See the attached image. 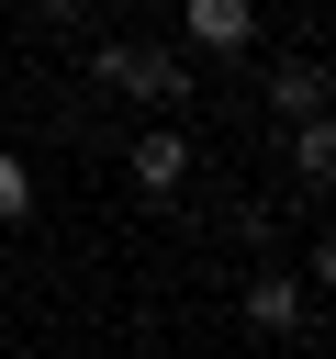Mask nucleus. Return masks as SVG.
Segmentation results:
<instances>
[{
	"label": "nucleus",
	"instance_id": "obj_7",
	"mask_svg": "<svg viewBox=\"0 0 336 359\" xmlns=\"http://www.w3.org/2000/svg\"><path fill=\"white\" fill-rule=\"evenodd\" d=\"M22 213H34V168L0 146V224H22Z\"/></svg>",
	"mask_w": 336,
	"mask_h": 359
},
{
	"label": "nucleus",
	"instance_id": "obj_3",
	"mask_svg": "<svg viewBox=\"0 0 336 359\" xmlns=\"http://www.w3.org/2000/svg\"><path fill=\"white\" fill-rule=\"evenodd\" d=\"M123 168H134V191H146V202H168V191L190 180V135H179L168 112H157V123L134 135V157H123Z\"/></svg>",
	"mask_w": 336,
	"mask_h": 359
},
{
	"label": "nucleus",
	"instance_id": "obj_1",
	"mask_svg": "<svg viewBox=\"0 0 336 359\" xmlns=\"http://www.w3.org/2000/svg\"><path fill=\"white\" fill-rule=\"evenodd\" d=\"M90 79H101V90H123V101H146V112H168V101H190V45L112 34V45L90 56Z\"/></svg>",
	"mask_w": 336,
	"mask_h": 359
},
{
	"label": "nucleus",
	"instance_id": "obj_5",
	"mask_svg": "<svg viewBox=\"0 0 336 359\" xmlns=\"http://www.w3.org/2000/svg\"><path fill=\"white\" fill-rule=\"evenodd\" d=\"M258 101H269L280 123H302V112H325V67H314V56H280V67L258 79Z\"/></svg>",
	"mask_w": 336,
	"mask_h": 359
},
{
	"label": "nucleus",
	"instance_id": "obj_4",
	"mask_svg": "<svg viewBox=\"0 0 336 359\" xmlns=\"http://www.w3.org/2000/svg\"><path fill=\"white\" fill-rule=\"evenodd\" d=\"M246 325L258 337H291L302 325V269H246Z\"/></svg>",
	"mask_w": 336,
	"mask_h": 359
},
{
	"label": "nucleus",
	"instance_id": "obj_9",
	"mask_svg": "<svg viewBox=\"0 0 336 359\" xmlns=\"http://www.w3.org/2000/svg\"><path fill=\"white\" fill-rule=\"evenodd\" d=\"M34 11H90V0H34Z\"/></svg>",
	"mask_w": 336,
	"mask_h": 359
},
{
	"label": "nucleus",
	"instance_id": "obj_6",
	"mask_svg": "<svg viewBox=\"0 0 336 359\" xmlns=\"http://www.w3.org/2000/svg\"><path fill=\"white\" fill-rule=\"evenodd\" d=\"M291 180H314V191H336V101L291 123Z\"/></svg>",
	"mask_w": 336,
	"mask_h": 359
},
{
	"label": "nucleus",
	"instance_id": "obj_10",
	"mask_svg": "<svg viewBox=\"0 0 336 359\" xmlns=\"http://www.w3.org/2000/svg\"><path fill=\"white\" fill-rule=\"evenodd\" d=\"M325 11H336V0H325Z\"/></svg>",
	"mask_w": 336,
	"mask_h": 359
},
{
	"label": "nucleus",
	"instance_id": "obj_8",
	"mask_svg": "<svg viewBox=\"0 0 336 359\" xmlns=\"http://www.w3.org/2000/svg\"><path fill=\"white\" fill-rule=\"evenodd\" d=\"M302 280H336V224L314 236V258H302Z\"/></svg>",
	"mask_w": 336,
	"mask_h": 359
},
{
	"label": "nucleus",
	"instance_id": "obj_2",
	"mask_svg": "<svg viewBox=\"0 0 336 359\" xmlns=\"http://www.w3.org/2000/svg\"><path fill=\"white\" fill-rule=\"evenodd\" d=\"M258 34V0H179V45L190 56H246Z\"/></svg>",
	"mask_w": 336,
	"mask_h": 359
}]
</instances>
